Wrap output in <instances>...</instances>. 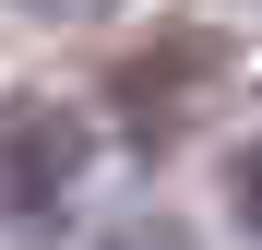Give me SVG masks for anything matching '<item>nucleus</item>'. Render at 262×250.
<instances>
[{
	"label": "nucleus",
	"mask_w": 262,
	"mask_h": 250,
	"mask_svg": "<svg viewBox=\"0 0 262 250\" xmlns=\"http://www.w3.org/2000/svg\"><path fill=\"white\" fill-rule=\"evenodd\" d=\"M83 167H96V143H83V119L60 96H24L12 119H0V202H12L24 226L60 215V202L83 191Z\"/></svg>",
	"instance_id": "obj_1"
},
{
	"label": "nucleus",
	"mask_w": 262,
	"mask_h": 250,
	"mask_svg": "<svg viewBox=\"0 0 262 250\" xmlns=\"http://www.w3.org/2000/svg\"><path fill=\"white\" fill-rule=\"evenodd\" d=\"M227 202H238V226H250V238H262V143H250V155H238V167H227Z\"/></svg>",
	"instance_id": "obj_2"
},
{
	"label": "nucleus",
	"mask_w": 262,
	"mask_h": 250,
	"mask_svg": "<svg viewBox=\"0 0 262 250\" xmlns=\"http://www.w3.org/2000/svg\"><path fill=\"white\" fill-rule=\"evenodd\" d=\"M107 250H191V226H167V215H143V226H119Z\"/></svg>",
	"instance_id": "obj_3"
},
{
	"label": "nucleus",
	"mask_w": 262,
	"mask_h": 250,
	"mask_svg": "<svg viewBox=\"0 0 262 250\" xmlns=\"http://www.w3.org/2000/svg\"><path fill=\"white\" fill-rule=\"evenodd\" d=\"M24 12H48V24H96V12H119V0H24Z\"/></svg>",
	"instance_id": "obj_4"
}]
</instances>
